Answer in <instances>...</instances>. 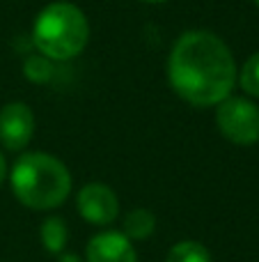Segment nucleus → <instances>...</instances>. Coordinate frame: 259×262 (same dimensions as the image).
<instances>
[{
  "label": "nucleus",
  "mask_w": 259,
  "mask_h": 262,
  "mask_svg": "<svg viewBox=\"0 0 259 262\" xmlns=\"http://www.w3.org/2000/svg\"><path fill=\"white\" fill-rule=\"evenodd\" d=\"M237 76L232 51L214 32H184L172 46L168 60L170 85L191 106H218L232 95Z\"/></svg>",
  "instance_id": "nucleus-1"
},
{
  "label": "nucleus",
  "mask_w": 259,
  "mask_h": 262,
  "mask_svg": "<svg viewBox=\"0 0 259 262\" xmlns=\"http://www.w3.org/2000/svg\"><path fill=\"white\" fill-rule=\"evenodd\" d=\"M12 189L30 209H55L71 193V175L60 159L44 152H25L12 168Z\"/></svg>",
  "instance_id": "nucleus-2"
},
{
  "label": "nucleus",
  "mask_w": 259,
  "mask_h": 262,
  "mask_svg": "<svg viewBox=\"0 0 259 262\" xmlns=\"http://www.w3.org/2000/svg\"><path fill=\"white\" fill-rule=\"evenodd\" d=\"M90 39V23L76 5L60 0L39 12L32 28V44L55 62H64L83 53Z\"/></svg>",
  "instance_id": "nucleus-3"
},
{
  "label": "nucleus",
  "mask_w": 259,
  "mask_h": 262,
  "mask_svg": "<svg viewBox=\"0 0 259 262\" xmlns=\"http://www.w3.org/2000/svg\"><path fill=\"white\" fill-rule=\"evenodd\" d=\"M216 124L227 140L252 145L259 140V106L241 97H227L218 104Z\"/></svg>",
  "instance_id": "nucleus-4"
},
{
  "label": "nucleus",
  "mask_w": 259,
  "mask_h": 262,
  "mask_svg": "<svg viewBox=\"0 0 259 262\" xmlns=\"http://www.w3.org/2000/svg\"><path fill=\"white\" fill-rule=\"evenodd\" d=\"M35 134V113L28 104L14 101L0 108V143L9 152H21Z\"/></svg>",
  "instance_id": "nucleus-5"
},
{
  "label": "nucleus",
  "mask_w": 259,
  "mask_h": 262,
  "mask_svg": "<svg viewBox=\"0 0 259 262\" xmlns=\"http://www.w3.org/2000/svg\"><path fill=\"white\" fill-rule=\"evenodd\" d=\"M78 212L92 226H108L117 219L119 203L113 189L101 182L85 184L78 191Z\"/></svg>",
  "instance_id": "nucleus-6"
},
{
  "label": "nucleus",
  "mask_w": 259,
  "mask_h": 262,
  "mask_svg": "<svg viewBox=\"0 0 259 262\" xmlns=\"http://www.w3.org/2000/svg\"><path fill=\"white\" fill-rule=\"evenodd\" d=\"M87 262H138L136 249L124 232L106 230L90 239L85 251Z\"/></svg>",
  "instance_id": "nucleus-7"
},
{
  "label": "nucleus",
  "mask_w": 259,
  "mask_h": 262,
  "mask_svg": "<svg viewBox=\"0 0 259 262\" xmlns=\"http://www.w3.org/2000/svg\"><path fill=\"white\" fill-rule=\"evenodd\" d=\"M154 228H156V219L147 209H133L124 219V235L128 239H138V242L147 239L154 232Z\"/></svg>",
  "instance_id": "nucleus-8"
},
{
  "label": "nucleus",
  "mask_w": 259,
  "mask_h": 262,
  "mask_svg": "<svg viewBox=\"0 0 259 262\" xmlns=\"http://www.w3.org/2000/svg\"><path fill=\"white\" fill-rule=\"evenodd\" d=\"M39 235H41L46 251H50V253H60L67 246V239H69V230L62 219H46L41 223Z\"/></svg>",
  "instance_id": "nucleus-9"
},
{
  "label": "nucleus",
  "mask_w": 259,
  "mask_h": 262,
  "mask_svg": "<svg viewBox=\"0 0 259 262\" xmlns=\"http://www.w3.org/2000/svg\"><path fill=\"white\" fill-rule=\"evenodd\" d=\"M165 262H211V255L200 242L186 239V242H179V244H174L172 249H170Z\"/></svg>",
  "instance_id": "nucleus-10"
},
{
  "label": "nucleus",
  "mask_w": 259,
  "mask_h": 262,
  "mask_svg": "<svg viewBox=\"0 0 259 262\" xmlns=\"http://www.w3.org/2000/svg\"><path fill=\"white\" fill-rule=\"evenodd\" d=\"M239 81H241V88H243V92H246V95L259 97V51L246 60Z\"/></svg>",
  "instance_id": "nucleus-11"
},
{
  "label": "nucleus",
  "mask_w": 259,
  "mask_h": 262,
  "mask_svg": "<svg viewBox=\"0 0 259 262\" xmlns=\"http://www.w3.org/2000/svg\"><path fill=\"white\" fill-rule=\"evenodd\" d=\"M23 69H25V76L32 83H46L53 76V64L48 58H28Z\"/></svg>",
  "instance_id": "nucleus-12"
},
{
  "label": "nucleus",
  "mask_w": 259,
  "mask_h": 262,
  "mask_svg": "<svg viewBox=\"0 0 259 262\" xmlns=\"http://www.w3.org/2000/svg\"><path fill=\"white\" fill-rule=\"evenodd\" d=\"M5 175H7V163H5V157H3V152H0V186H3V182H5Z\"/></svg>",
  "instance_id": "nucleus-13"
},
{
  "label": "nucleus",
  "mask_w": 259,
  "mask_h": 262,
  "mask_svg": "<svg viewBox=\"0 0 259 262\" xmlns=\"http://www.w3.org/2000/svg\"><path fill=\"white\" fill-rule=\"evenodd\" d=\"M60 262H78L76 258H73V255H64V258L62 260H60Z\"/></svg>",
  "instance_id": "nucleus-14"
},
{
  "label": "nucleus",
  "mask_w": 259,
  "mask_h": 262,
  "mask_svg": "<svg viewBox=\"0 0 259 262\" xmlns=\"http://www.w3.org/2000/svg\"><path fill=\"white\" fill-rule=\"evenodd\" d=\"M142 3H165V0H142Z\"/></svg>",
  "instance_id": "nucleus-15"
},
{
  "label": "nucleus",
  "mask_w": 259,
  "mask_h": 262,
  "mask_svg": "<svg viewBox=\"0 0 259 262\" xmlns=\"http://www.w3.org/2000/svg\"><path fill=\"white\" fill-rule=\"evenodd\" d=\"M255 3H257V5H259V0H255Z\"/></svg>",
  "instance_id": "nucleus-16"
}]
</instances>
